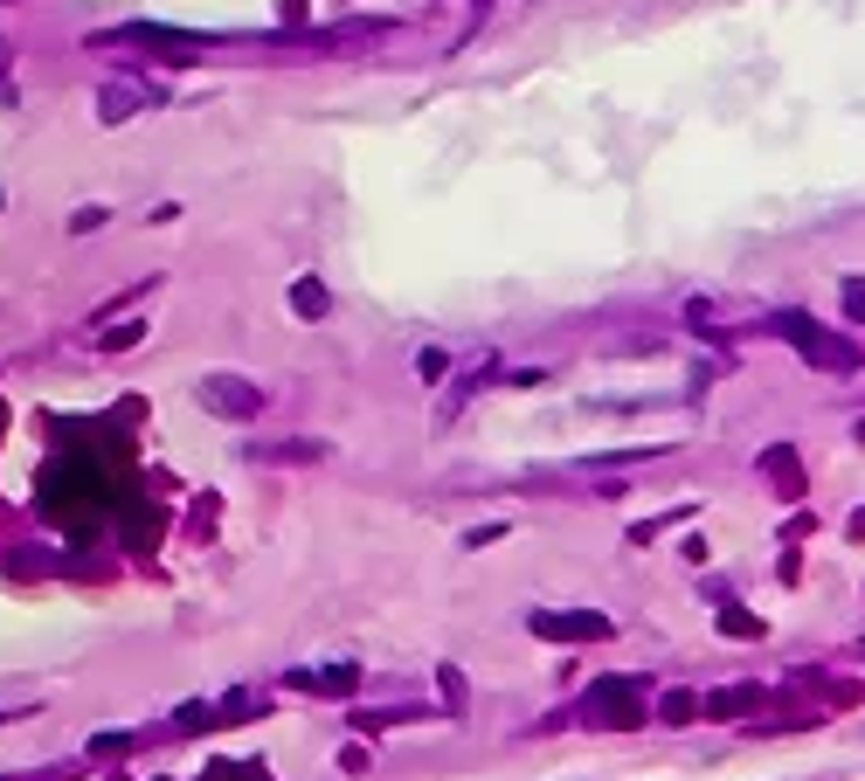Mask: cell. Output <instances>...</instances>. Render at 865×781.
Returning <instances> with one entry per match:
<instances>
[{
    "label": "cell",
    "mask_w": 865,
    "mask_h": 781,
    "mask_svg": "<svg viewBox=\"0 0 865 781\" xmlns=\"http://www.w3.org/2000/svg\"><path fill=\"white\" fill-rule=\"evenodd\" d=\"M782 332H797V353L811 360V367H824V374H852V367H858V347H844V339L817 332L811 318H782Z\"/></svg>",
    "instance_id": "obj_1"
},
{
    "label": "cell",
    "mask_w": 865,
    "mask_h": 781,
    "mask_svg": "<svg viewBox=\"0 0 865 781\" xmlns=\"http://www.w3.org/2000/svg\"><path fill=\"white\" fill-rule=\"evenodd\" d=\"M201 402H209L215 415H256L263 394L250 388V380H236V374H209V380H201Z\"/></svg>",
    "instance_id": "obj_2"
},
{
    "label": "cell",
    "mask_w": 865,
    "mask_h": 781,
    "mask_svg": "<svg viewBox=\"0 0 865 781\" xmlns=\"http://www.w3.org/2000/svg\"><path fill=\"white\" fill-rule=\"evenodd\" d=\"M692 713H700V698H692V692H665V698H657V719H665V727H686Z\"/></svg>",
    "instance_id": "obj_3"
},
{
    "label": "cell",
    "mask_w": 865,
    "mask_h": 781,
    "mask_svg": "<svg viewBox=\"0 0 865 781\" xmlns=\"http://www.w3.org/2000/svg\"><path fill=\"white\" fill-rule=\"evenodd\" d=\"M291 312H298V318H326V291H318V284L305 277V284L291 291Z\"/></svg>",
    "instance_id": "obj_4"
},
{
    "label": "cell",
    "mask_w": 865,
    "mask_h": 781,
    "mask_svg": "<svg viewBox=\"0 0 865 781\" xmlns=\"http://www.w3.org/2000/svg\"><path fill=\"white\" fill-rule=\"evenodd\" d=\"M139 339H146L139 326H111V332L98 339V353H125V347H139Z\"/></svg>",
    "instance_id": "obj_5"
},
{
    "label": "cell",
    "mask_w": 865,
    "mask_h": 781,
    "mask_svg": "<svg viewBox=\"0 0 865 781\" xmlns=\"http://www.w3.org/2000/svg\"><path fill=\"white\" fill-rule=\"evenodd\" d=\"M844 312L865 318V277H844Z\"/></svg>",
    "instance_id": "obj_6"
},
{
    "label": "cell",
    "mask_w": 865,
    "mask_h": 781,
    "mask_svg": "<svg viewBox=\"0 0 865 781\" xmlns=\"http://www.w3.org/2000/svg\"><path fill=\"white\" fill-rule=\"evenodd\" d=\"M70 228H77V236H90V228H104V207H77V215H70Z\"/></svg>",
    "instance_id": "obj_7"
},
{
    "label": "cell",
    "mask_w": 865,
    "mask_h": 781,
    "mask_svg": "<svg viewBox=\"0 0 865 781\" xmlns=\"http://www.w3.org/2000/svg\"><path fill=\"white\" fill-rule=\"evenodd\" d=\"M180 727H215V706H180Z\"/></svg>",
    "instance_id": "obj_8"
}]
</instances>
